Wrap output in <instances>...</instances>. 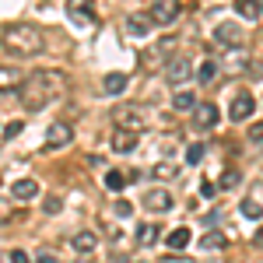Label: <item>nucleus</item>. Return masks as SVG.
I'll return each instance as SVG.
<instances>
[{
  "mask_svg": "<svg viewBox=\"0 0 263 263\" xmlns=\"http://www.w3.org/2000/svg\"><path fill=\"white\" fill-rule=\"evenodd\" d=\"M70 88V78L57 70V67H39V70H32L18 88V99L25 105V112H39L46 105H53V102L60 99L63 91Z\"/></svg>",
  "mask_w": 263,
  "mask_h": 263,
  "instance_id": "obj_1",
  "label": "nucleus"
},
{
  "mask_svg": "<svg viewBox=\"0 0 263 263\" xmlns=\"http://www.w3.org/2000/svg\"><path fill=\"white\" fill-rule=\"evenodd\" d=\"M42 28L28 25V21H14V25H4V53H14V57H35L42 53Z\"/></svg>",
  "mask_w": 263,
  "mask_h": 263,
  "instance_id": "obj_2",
  "label": "nucleus"
},
{
  "mask_svg": "<svg viewBox=\"0 0 263 263\" xmlns=\"http://www.w3.org/2000/svg\"><path fill=\"white\" fill-rule=\"evenodd\" d=\"M112 123H116V130H126V134H141L147 126V120H144V112L137 105H120L112 112Z\"/></svg>",
  "mask_w": 263,
  "mask_h": 263,
  "instance_id": "obj_3",
  "label": "nucleus"
},
{
  "mask_svg": "<svg viewBox=\"0 0 263 263\" xmlns=\"http://www.w3.org/2000/svg\"><path fill=\"white\" fill-rule=\"evenodd\" d=\"M179 14H182V4H179V0H155V4H151V11H147L151 25H172Z\"/></svg>",
  "mask_w": 263,
  "mask_h": 263,
  "instance_id": "obj_4",
  "label": "nucleus"
},
{
  "mask_svg": "<svg viewBox=\"0 0 263 263\" xmlns=\"http://www.w3.org/2000/svg\"><path fill=\"white\" fill-rule=\"evenodd\" d=\"M74 141V130H70V123H49V130H46V147L49 151H60V147H67V144Z\"/></svg>",
  "mask_w": 263,
  "mask_h": 263,
  "instance_id": "obj_5",
  "label": "nucleus"
},
{
  "mask_svg": "<svg viewBox=\"0 0 263 263\" xmlns=\"http://www.w3.org/2000/svg\"><path fill=\"white\" fill-rule=\"evenodd\" d=\"M144 207H147L151 214H168V211L176 207V200H172L168 190H147V193H144Z\"/></svg>",
  "mask_w": 263,
  "mask_h": 263,
  "instance_id": "obj_6",
  "label": "nucleus"
},
{
  "mask_svg": "<svg viewBox=\"0 0 263 263\" xmlns=\"http://www.w3.org/2000/svg\"><path fill=\"white\" fill-rule=\"evenodd\" d=\"M218 120H221V116H218V105H214V102H200V105L193 109V126H197V130H214Z\"/></svg>",
  "mask_w": 263,
  "mask_h": 263,
  "instance_id": "obj_7",
  "label": "nucleus"
},
{
  "mask_svg": "<svg viewBox=\"0 0 263 263\" xmlns=\"http://www.w3.org/2000/svg\"><path fill=\"white\" fill-rule=\"evenodd\" d=\"M190 74H193V63L186 60V57H176V60L165 63V81L168 84H186Z\"/></svg>",
  "mask_w": 263,
  "mask_h": 263,
  "instance_id": "obj_8",
  "label": "nucleus"
},
{
  "mask_svg": "<svg viewBox=\"0 0 263 263\" xmlns=\"http://www.w3.org/2000/svg\"><path fill=\"white\" fill-rule=\"evenodd\" d=\"M253 109H256L253 95H249V91H239V95L232 99V120H235V123L249 120V116H253Z\"/></svg>",
  "mask_w": 263,
  "mask_h": 263,
  "instance_id": "obj_9",
  "label": "nucleus"
},
{
  "mask_svg": "<svg viewBox=\"0 0 263 263\" xmlns=\"http://www.w3.org/2000/svg\"><path fill=\"white\" fill-rule=\"evenodd\" d=\"M214 39L221 42V46H242V28L232 25V21H221V25L214 28Z\"/></svg>",
  "mask_w": 263,
  "mask_h": 263,
  "instance_id": "obj_10",
  "label": "nucleus"
},
{
  "mask_svg": "<svg viewBox=\"0 0 263 263\" xmlns=\"http://www.w3.org/2000/svg\"><path fill=\"white\" fill-rule=\"evenodd\" d=\"M70 246H74L78 253H91V249H99V232L81 228V232H74V235H70Z\"/></svg>",
  "mask_w": 263,
  "mask_h": 263,
  "instance_id": "obj_11",
  "label": "nucleus"
},
{
  "mask_svg": "<svg viewBox=\"0 0 263 263\" xmlns=\"http://www.w3.org/2000/svg\"><path fill=\"white\" fill-rule=\"evenodd\" d=\"M11 197H14V200H35V197H39V182L35 179H14Z\"/></svg>",
  "mask_w": 263,
  "mask_h": 263,
  "instance_id": "obj_12",
  "label": "nucleus"
},
{
  "mask_svg": "<svg viewBox=\"0 0 263 263\" xmlns=\"http://www.w3.org/2000/svg\"><path fill=\"white\" fill-rule=\"evenodd\" d=\"M123 28H126L130 35H137V39H141V35H147L155 25H151V18H147V14H126V25H123Z\"/></svg>",
  "mask_w": 263,
  "mask_h": 263,
  "instance_id": "obj_13",
  "label": "nucleus"
},
{
  "mask_svg": "<svg viewBox=\"0 0 263 263\" xmlns=\"http://www.w3.org/2000/svg\"><path fill=\"white\" fill-rule=\"evenodd\" d=\"M120 91H126V74L112 70V74L102 78V95H120Z\"/></svg>",
  "mask_w": 263,
  "mask_h": 263,
  "instance_id": "obj_14",
  "label": "nucleus"
},
{
  "mask_svg": "<svg viewBox=\"0 0 263 263\" xmlns=\"http://www.w3.org/2000/svg\"><path fill=\"white\" fill-rule=\"evenodd\" d=\"M134 147H137V134H126V130H112V151L126 155V151H134Z\"/></svg>",
  "mask_w": 263,
  "mask_h": 263,
  "instance_id": "obj_15",
  "label": "nucleus"
},
{
  "mask_svg": "<svg viewBox=\"0 0 263 263\" xmlns=\"http://www.w3.org/2000/svg\"><path fill=\"white\" fill-rule=\"evenodd\" d=\"M176 46H179V39H176V35H168V39H162L158 46H155V53H147V60H162V57H165V63L176 60V57H172V49H176Z\"/></svg>",
  "mask_w": 263,
  "mask_h": 263,
  "instance_id": "obj_16",
  "label": "nucleus"
},
{
  "mask_svg": "<svg viewBox=\"0 0 263 263\" xmlns=\"http://www.w3.org/2000/svg\"><path fill=\"white\" fill-rule=\"evenodd\" d=\"M158 239H162V228H158V224H151V221L137 224V242L141 246H155Z\"/></svg>",
  "mask_w": 263,
  "mask_h": 263,
  "instance_id": "obj_17",
  "label": "nucleus"
},
{
  "mask_svg": "<svg viewBox=\"0 0 263 263\" xmlns=\"http://www.w3.org/2000/svg\"><path fill=\"white\" fill-rule=\"evenodd\" d=\"M172 105H176L179 112H190V109H197V99H193V91H186V88H179V91L172 95Z\"/></svg>",
  "mask_w": 263,
  "mask_h": 263,
  "instance_id": "obj_18",
  "label": "nucleus"
},
{
  "mask_svg": "<svg viewBox=\"0 0 263 263\" xmlns=\"http://www.w3.org/2000/svg\"><path fill=\"white\" fill-rule=\"evenodd\" d=\"M126 172H120V168H109V172H105V190H112V193H120L123 186H126Z\"/></svg>",
  "mask_w": 263,
  "mask_h": 263,
  "instance_id": "obj_19",
  "label": "nucleus"
},
{
  "mask_svg": "<svg viewBox=\"0 0 263 263\" xmlns=\"http://www.w3.org/2000/svg\"><path fill=\"white\" fill-rule=\"evenodd\" d=\"M235 14H242V18H260V0H235Z\"/></svg>",
  "mask_w": 263,
  "mask_h": 263,
  "instance_id": "obj_20",
  "label": "nucleus"
},
{
  "mask_svg": "<svg viewBox=\"0 0 263 263\" xmlns=\"http://www.w3.org/2000/svg\"><path fill=\"white\" fill-rule=\"evenodd\" d=\"M197 78H200V84H211L214 78H218V63H214V60H203L200 70H197Z\"/></svg>",
  "mask_w": 263,
  "mask_h": 263,
  "instance_id": "obj_21",
  "label": "nucleus"
},
{
  "mask_svg": "<svg viewBox=\"0 0 263 263\" xmlns=\"http://www.w3.org/2000/svg\"><path fill=\"white\" fill-rule=\"evenodd\" d=\"M190 239H193V235H190V228H176V232L168 235V246H172V249H186Z\"/></svg>",
  "mask_w": 263,
  "mask_h": 263,
  "instance_id": "obj_22",
  "label": "nucleus"
},
{
  "mask_svg": "<svg viewBox=\"0 0 263 263\" xmlns=\"http://www.w3.org/2000/svg\"><path fill=\"white\" fill-rule=\"evenodd\" d=\"M203 155H207V144H190L186 147V165H200Z\"/></svg>",
  "mask_w": 263,
  "mask_h": 263,
  "instance_id": "obj_23",
  "label": "nucleus"
},
{
  "mask_svg": "<svg viewBox=\"0 0 263 263\" xmlns=\"http://www.w3.org/2000/svg\"><path fill=\"white\" fill-rule=\"evenodd\" d=\"M242 218H249V221H260V218H263V203L242 200Z\"/></svg>",
  "mask_w": 263,
  "mask_h": 263,
  "instance_id": "obj_24",
  "label": "nucleus"
},
{
  "mask_svg": "<svg viewBox=\"0 0 263 263\" xmlns=\"http://www.w3.org/2000/svg\"><path fill=\"white\" fill-rule=\"evenodd\" d=\"M200 246L203 249H224V235L221 232H207V235L200 239Z\"/></svg>",
  "mask_w": 263,
  "mask_h": 263,
  "instance_id": "obj_25",
  "label": "nucleus"
},
{
  "mask_svg": "<svg viewBox=\"0 0 263 263\" xmlns=\"http://www.w3.org/2000/svg\"><path fill=\"white\" fill-rule=\"evenodd\" d=\"M218 186H221V190H235V186H239V172H235V168H224V176H221Z\"/></svg>",
  "mask_w": 263,
  "mask_h": 263,
  "instance_id": "obj_26",
  "label": "nucleus"
},
{
  "mask_svg": "<svg viewBox=\"0 0 263 263\" xmlns=\"http://www.w3.org/2000/svg\"><path fill=\"white\" fill-rule=\"evenodd\" d=\"M70 18H78V21H95V14H91V7H88V4H78V7H70Z\"/></svg>",
  "mask_w": 263,
  "mask_h": 263,
  "instance_id": "obj_27",
  "label": "nucleus"
},
{
  "mask_svg": "<svg viewBox=\"0 0 263 263\" xmlns=\"http://www.w3.org/2000/svg\"><path fill=\"white\" fill-rule=\"evenodd\" d=\"M155 176H158V179H172V176H179V168H176L172 162H162L158 168H155Z\"/></svg>",
  "mask_w": 263,
  "mask_h": 263,
  "instance_id": "obj_28",
  "label": "nucleus"
},
{
  "mask_svg": "<svg viewBox=\"0 0 263 263\" xmlns=\"http://www.w3.org/2000/svg\"><path fill=\"white\" fill-rule=\"evenodd\" d=\"M249 144H263V123H253L249 126Z\"/></svg>",
  "mask_w": 263,
  "mask_h": 263,
  "instance_id": "obj_29",
  "label": "nucleus"
},
{
  "mask_svg": "<svg viewBox=\"0 0 263 263\" xmlns=\"http://www.w3.org/2000/svg\"><path fill=\"white\" fill-rule=\"evenodd\" d=\"M18 134H21V123H18V120H14V123H7V126H4V141H14Z\"/></svg>",
  "mask_w": 263,
  "mask_h": 263,
  "instance_id": "obj_30",
  "label": "nucleus"
},
{
  "mask_svg": "<svg viewBox=\"0 0 263 263\" xmlns=\"http://www.w3.org/2000/svg\"><path fill=\"white\" fill-rule=\"evenodd\" d=\"M42 207H46V214H60V211H63V203L57 200V197H49V200L42 203Z\"/></svg>",
  "mask_w": 263,
  "mask_h": 263,
  "instance_id": "obj_31",
  "label": "nucleus"
},
{
  "mask_svg": "<svg viewBox=\"0 0 263 263\" xmlns=\"http://www.w3.org/2000/svg\"><path fill=\"white\" fill-rule=\"evenodd\" d=\"M7 256H11V263H32V260H28V253H25V249H11Z\"/></svg>",
  "mask_w": 263,
  "mask_h": 263,
  "instance_id": "obj_32",
  "label": "nucleus"
},
{
  "mask_svg": "<svg viewBox=\"0 0 263 263\" xmlns=\"http://www.w3.org/2000/svg\"><path fill=\"white\" fill-rule=\"evenodd\" d=\"M116 214H123V218H130V214H134V207H130V200H120V203H116Z\"/></svg>",
  "mask_w": 263,
  "mask_h": 263,
  "instance_id": "obj_33",
  "label": "nucleus"
},
{
  "mask_svg": "<svg viewBox=\"0 0 263 263\" xmlns=\"http://www.w3.org/2000/svg\"><path fill=\"white\" fill-rule=\"evenodd\" d=\"M200 193H203V197H214V193H218V186H214V182H203Z\"/></svg>",
  "mask_w": 263,
  "mask_h": 263,
  "instance_id": "obj_34",
  "label": "nucleus"
},
{
  "mask_svg": "<svg viewBox=\"0 0 263 263\" xmlns=\"http://www.w3.org/2000/svg\"><path fill=\"white\" fill-rule=\"evenodd\" d=\"M162 263H193V260H190V256H165Z\"/></svg>",
  "mask_w": 263,
  "mask_h": 263,
  "instance_id": "obj_35",
  "label": "nucleus"
},
{
  "mask_svg": "<svg viewBox=\"0 0 263 263\" xmlns=\"http://www.w3.org/2000/svg\"><path fill=\"white\" fill-rule=\"evenodd\" d=\"M35 263H60V260H57V256H49V253H39V260H35Z\"/></svg>",
  "mask_w": 263,
  "mask_h": 263,
  "instance_id": "obj_36",
  "label": "nucleus"
},
{
  "mask_svg": "<svg viewBox=\"0 0 263 263\" xmlns=\"http://www.w3.org/2000/svg\"><path fill=\"white\" fill-rule=\"evenodd\" d=\"M253 242H256V246H263V228L256 232V235H253Z\"/></svg>",
  "mask_w": 263,
  "mask_h": 263,
  "instance_id": "obj_37",
  "label": "nucleus"
},
{
  "mask_svg": "<svg viewBox=\"0 0 263 263\" xmlns=\"http://www.w3.org/2000/svg\"><path fill=\"white\" fill-rule=\"evenodd\" d=\"M260 14H263V0H260Z\"/></svg>",
  "mask_w": 263,
  "mask_h": 263,
  "instance_id": "obj_38",
  "label": "nucleus"
}]
</instances>
